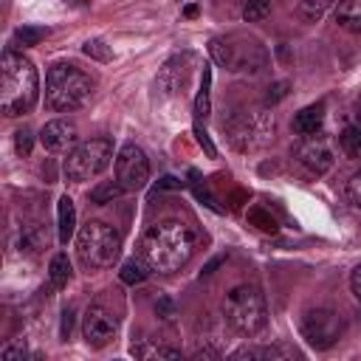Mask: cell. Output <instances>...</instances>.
Returning a JSON list of instances; mask_svg holds the SVG:
<instances>
[{
	"mask_svg": "<svg viewBox=\"0 0 361 361\" xmlns=\"http://www.w3.org/2000/svg\"><path fill=\"white\" fill-rule=\"evenodd\" d=\"M338 147L347 158H361V127L358 124L344 127L341 135H338Z\"/></svg>",
	"mask_w": 361,
	"mask_h": 361,
	"instance_id": "21",
	"label": "cell"
},
{
	"mask_svg": "<svg viewBox=\"0 0 361 361\" xmlns=\"http://www.w3.org/2000/svg\"><path fill=\"white\" fill-rule=\"evenodd\" d=\"M133 355L138 358H180V350H172V347H155V344H133Z\"/></svg>",
	"mask_w": 361,
	"mask_h": 361,
	"instance_id": "24",
	"label": "cell"
},
{
	"mask_svg": "<svg viewBox=\"0 0 361 361\" xmlns=\"http://www.w3.org/2000/svg\"><path fill=\"white\" fill-rule=\"evenodd\" d=\"M42 37H45V28H28V25H23V28L14 31V39L23 42V45H37Z\"/></svg>",
	"mask_w": 361,
	"mask_h": 361,
	"instance_id": "30",
	"label": "cell"
},
{
	"mask_svg": "<svg viewBox=\"0 0 361 361\" xmlns=\"http://www.w3.org/2000/svg\"><path fill=\"white\" fill-rule=\"evenodd\" d=\"M347 200H350L355 209H361V169L347 180Z\"/></svg>",
	"mask_w": 361,
	"mask_h": 361,
	"instance_id": "31",
	"label": "cell"
},
{
	"mask_svg": "<svg viewBox=\"0 0 361 361\" xmlns=\"http://www.w3.org/2000/svg\"><path fill=\"white\" fill-rule=\"evenodd\" d=\"M274 113L268 107H240L223 118V135L237 152H259L274 141Z\"/></svg>",
	"mask_w": 361,
	"mask_h": 361,
	"instance_id": "4",
	"label": "cell"
},
{
	"mask_svg": "<svg viewBox=\"0 0 361 361\" xmlns=\"http://www.w3.org/2000/svg\"><path fill=\"white\" fill-rule=\"evenodd\" d=\"M39 99L37 68L28 56H23L14 45H8L0 56V110L6 118L31 113Z\"/></svg>",
	"mask_w": 361,
	"mask_h": 361,
	"instance_id": "2",
	"label": "cell"
},
{
	"mask_svg": "<svg viewBox=\"0 0 361 361\" xmlns=\"http://www.w3.org/2000/svg\"><path fill=\"white\" fill-rule=\"evenodd\" d=\"M293 355H299L296 350H290V347H279V344H274V347H240V350H234L228 358L231 361H254V358H265V361H271V358H279V361H285V358H293Z\"/></svg>",
	"mask_w": 361,
	"mask_h": 361,
	"instance_id": "15",
	"label": "cell"
},
{
	"mask_svg": "<svg viewBox=\"0 0 361 361\" xmlns=\"http://www.w3.org/2000/svg\"><path fill=\"white\" fill-rule=\"evenodd\" d=\"M231 3H234V6H240V8H243V6H245V3H248V0H231Z\"/></svg>",
	"mask_w": 361,
	"mask_h": 361,
	"instance_id": "39",
	"label": "cell"
},
{
	"mask_svg": "<svg viewBox=\"0 0 361 361\" xmlns=\"http://www.w3.org/2000/svg\"><path fill=\"white\" fill-rule=\"evenodd\" d=\"M285 93H288V82H274V85L268 87V96H265V102H268V104H276V102H279Z\"/></svg>",
	"mask_w": 361,
	"mask_h": 361,
	"instance_id": "34",
	"label": "cell"
},
{
	"mask_svg": "<svg viewBox=\"0 0 361 361\" xmlns=\"http://www.w3.org/2000/svg\"><path fill=\"white\" fill-rule=\"evenodd\" d=\"M118 333V316L110 313L104 305H90L82 316V336L90 347H104Z\"/></svg>",
	"mask_w": 361,
	"mask_h": 361,
	"instance_id": "10",
	"label": "cell"
},
{
	"mask_svg": "<svg viewBox=\"0 0 361 361\" xmlns=\"http://www.w3.org/2000/svg\"><path fill=\"white\" fill-rule=\"evenodd\" d=\"M293 158L310 172V175H324L333 166V147L327 138L319 135H302V141L293 147Z\"/></svg>",
	"mask_w": 361,
	"mask_h": 361,
	"instance_id": "11",
	"label": "cell"
},
{
	"mask_svg": "<svg viewBox=\"0 0 361 361\" xmlns=\"http://www.w3.org/2000/svg\"><path fill=\"white\" fill-rule=\"evenodd\" d=\"M149 262L138 254V257H133V259H127L124 265H121V271H118V276H121V282H127V285H138V282H144L147 276H149Z\"/></svg>",
	"mask_w": 361,
	"mask_h": 361,
	"instance_id": "18",
	"label": "cell"
},
{
	"mask_svg": "<svg viewBox=\"0 0 361 361\" xmlns=\"http://www.w3.org/2000/svg\"><path fill=\"white\" fill-rule=\"evenodd\" d=\"M195 248H197L195 228L189 223H183V220L169 217V220L152 223L144 231L141 251L138 254L149 262L152 271H158V274H175V271H180L192 259Z\"/></svg>",
	"mask_w": 361,
	"mask_h": 361,
	"instance_id": "1",
	"label": "cell"
},
{
	"mask_svg": "<svg viewBox=\"0 0 361 361\" xmlns=\"http://www.w3.org/2000/svg\"><path fill=\"white\" fill-rule=\"evenodd\" d=\"M299 330H302V338L313 350H330L333 344H338V338L344 333V322L330 307H310L302 313Z\"/></svg>",
	"mask_w": 361,
	"mask_h": 361,
	"instance_id": "8",
	"label": "cell"
},
{
	"mask_svg": "<svg viewBox=\"0 0 361 361\" xmlns=\"http://www.w3.org/2000/svg\"><path fill=\"white\" fill-rule=\"evenodd\" d=\"M127 189L118 183V180H104V183H99V186H93L90 189V200L93 203H110V200H116L118 195H124Z\"/></svg>",
	"mask_w": 361,
	"mask_h": 361,
	"instance_id": "23",
	"label": "cell"
},
{
	"mask_svg": "<svg viewBox=\"0 0 361 361\" xmlns=\"http://www.w3.org/2000/svg\"><path fill=\"white\" fill-rule=\"evenodd\" d=\"M56 231H59V243H65V245L76 231V209L68 195H62L56 203Z\"/></svg>",
	"mask_w": 361,
	"mask_h": 361,
	"instance_id": "16",
	"label": "cell"
},
{
	"mask_svg": "<svg viewBox=\"0 0 361 361\" xmlns=\"http://www.w3.org/2000/svg\"><path fill=\"white\" fill-rule=\"evenodd\" d=\"M223 319L240 336H257L268 322V307L259 285L243 282L234 285L223 299Z\"/></svg>",
	"mask_w": 361,
	"mask_h": 361,
	"instance_id": "5",
	"label": "cell"
},
{
	"mask_svg": "<svg viewBox=\"0 0 361 361\" xmlns=\"http://www.w3.org/2000/svg\"><path fill=\"white\" fill-rule=\"evenodd\" d=\"M195 135H197V144H200V147L206 149V155H209V158H214V155H217V149H214V144H212V138L206 135V130L200 127V121H195Z\"/></svg>",
	"mask_w": 361,
	"mask_h": 361,
	"instance_id": "33",
	"label": "cell"
},
{
	"mask_svg": "<svg viewBox=\"0 0 361 361\" xmlns=\"http://www.w3.org/2000/svg\"><path fill=\"white\" fill-rule=\"evenodd\" d=\"M350 290H353V296L361 302V265H355L353 274H350Z\"/></svg>",
	"mask_w": 361,
	"mask_h": 361,
	"instance_id": "35",
	"label": "cell"
},
{
	"mask_svg": "<svg viewBox=\"0 0 361 361\" xmlns=\"http://www.w3.org/2000/svg\"><path fill=\"white\" fill-rule=\"evenodd\" d=\"M28 355V347H25V341L20 338V341H11V344H6L3 350H0V358L3 361H23Z\"/></svg>",
	"mask_w": 361,
	"mask_h": 361,
	"instance_id": "29",
	"label": "cell"
},
{
	"mask_svg": "<svg viewBox=\"0 0 361 361\" xmlns=\"http://www.w3.org/2000/svg\"><path fill=\"white\" fill-rule=\"evenodd\" d=\"M336 3H338V0H299V14H302V20H307V23H319Z\"/></svg>",
	"mask_w": 361,
	"mask_h": 361,
	"instance_id": "22",
	"label": "cell"
},
{
	"mask_svg": "<svg viewBox=\"0 0 361 361\" xmlns=\"http://www.w3.org/2000/svg\"><path fill=\"white\" fill-rule=\"evenodd\" d=\"M322 124H324V102L307 104L305 110H299L293 116V130L299 135H319L322 133Z\"/></svg>",
	"mask_w": 361,
	"mask_h": 361,
	"instance_id": "14",
	"label": "cell"
},
{
	"mask_svg": "<svg viewBox=\"0 0 361 361\" xmlns=\"http://www.w3.org/2000/svg\"><path fill=\"white\" fill-rule=\"evenodd\" d=\"M68 333H71V310L62 313V338H68Z\"/></svg>",
	"mask_w": 361,
	"mask_h": 361,
	"instance_id": "36",
	"label": "cell"
},
{
	"mask_svg": "<svg viewBox=\"0 0 361 361\" xmlns=\"http://www.w3.org/2000/svg\"><path fill=\"white\" fill-rule=\"evenodd\" d=\"M248 220H251V223H254L259 231H271V234L276 231V223H274V217H271L265 209H259V206H254V209L248 212Z\"/></svg>",
	"mask_w": 361,
	"mask_h": 361,
	"instance_id": "27",
	"label": "cell"
},
{
	"mask_svg": "<svg viewBox=\"0 0 361 361\" xmlns=\"http://www.w3.org/2000/svg\"><path fill=\"white\" fill-rule=\"evenodd\" d=\"M39 144L51 152H62L71 144H76V124L65 118H54L39 130Z\"/></svg>",
	"mask_w": 361,
	"mask_h": 361,
	"instance_id": "12",
	"label": "cell"
},
{
	"mask_svg": "<svg viewBox=\"0 0 361 361\" xmlns=\"http://www.w3.org/2000/svg\"><path fill=\"white\" fill-rule=\"evenodd\" d=\"M240 11H243V20H245V23H259V20L268 17V11H271V0H248Z\"/></svg>",
	"mask_w": 361,
	"mask_h": 361,
	"instance_id": "25",
	"label": "cell"
},
{
	"mask_svg": "<svg viewBox=\"0 0 361 361\" xmlns=\"http://www.w3.org/2000/svg\"><path fill=\"white\" fill-rule=\"evenodd\" d=\"M186 62H192L189 54H183V56H172V59L161 68V73H158V85L164 87V93H175V90H180V87H186V79H189V68H186Z\"/></svg>",
	"mask_w": 361,
	"mask_h": 361,
	"instance_id": "13",
	"label": "cell"
},
{
	"mask_svg": "<svg viewBox=\"0 0 361 361\" xmlns=\"http://www.w3.org/2000/svg\"><path fill=\"white\" fill-rule=\"evenodd\" d=\"M212 87V71L209 65H203V82H200V90L195 96V121H206L209 118V110H212V102H209V90Z\"/></svg>",
	"mask_w": 361,
	"mask_h": 361,
	"instance_id": "19",
	"label": "cell"
},
{
	"mask_svg": "<svg viewBox=\"0 0 361 361\" xmlns=\"http://www.w3.org/2000/svg\"><path fill=\"white\" fill-rule=\"evenodd\" d=\"M116 180L127 192H138V189L147 186V180H149V161H147V152L138 144L127 141L118 149V155H116Z\"/></svg>",
	"mask_w": 361,
	"mask_h": 361,
	"instance_id": "9",
	"label": "cell"
},
{
	"mask_svg": "<svg viewBox=\"0 0 361 361\" xmlns=\"http://www.w3.org/2000/svg\"><path fill=\"white\" fill-rule=\"evenodd\" d=\"M96 82L73 62H54L45 73V107L54 113L79 110L90 102Z\"/></svg>",
	"mask_w": 361,
	"mask_h": 361,
	"instance_id": "3",
	"label": "cell"
},
{
	"mask_svg": "<svg viewBox=\"0 0 361 361\" xmlns=\"http://www.w3.org/2000/svg\"><path fill=\"white\" fill-rule=\"evenodd\" d=\"M336 23L353 34H361V0H338L336 3Z\"/></svg>",
	"mask_w": 361,
	"mask_h": 361,
	"instance_id": "17",
	"label": "cell"
},
{
	"mask_svg": "<svg viewBox=\"0 0 361 361\" xmlns=\"http://www.w3.org/2000/svg\"><path fill=\"white\" fill-rule=\"evenodd\" d=\"M353 118H355V124L361 127V99H358V104H355V110H353Z\"/></svg>",
	"mask_w": 361,
	"mask_h": 361,
	"instance_id": "38",
	"label": "cell"
},
{
	"mask_svg": "<svg viewBox=\"0 0 361 361\" xmlns=\"http://www.w3.org/2000/svg\"><path fill=\"white\" fill-rule=\"evenodd\" d=\"M31 130H17L14 133V149L20 152V155H28L31 152Z\"/></svg>",
	"mask_w": 361,
	"mask_h": 361,
	"instance_id": "32",
	"label": "cell"
},
{
	"mask_svg": "<svg viewBox=\"0 0 361 361\" xmlns=\"http://www.w3.org/2000/svg\"><path fill=\"white\" fill-rule=\"evenodd\" d=\"M48 279H51V288H65L71 282V259L68 254H56L48 265Z\"/></svg>",
	"mask_w": 361,
	"mask_h": 361,
	"instance_id": "20",
	"label": "cell"
},
{
	"mask_svg": "<svg viewBox=\"0 0 361 361\" xmlns=\"http://www.w3.org/2000/svg\"><path fill=\"white\" fill-rule=\"evenodd\" d=\"M76 254L85 268H110L121 254V234L104 220H87L76 234Z\"/></svg>",
	"mask_w": 361,
	"mask_h": 361,
	"instance_id": "6",
	"label": "cell"
},
{
	"mask_svg": "<svg viewBox=\"0 0 361 361\" xmlns=\"http://www.w3.org/2000/svg\"><path fill=\"white\" fill-rule=\"evenodd\" d=\"M82 54H85V56H93V59H99V62H110V59H113L110 48H107L102 39H87V42L82 45Z\"/></svg>",
	"mask_w": 361,
	"mask_h": 361,
	"instance_id": "26",
	"label": "cell"
},
{
	"mask_svg": "<svg viewBox=\"0 0 361 361\" xmlns=\"http://www.w3.org/2000/svg\"><path fill=\"white\" fill-rule=\"evenodd\" d=\"M189 178H192V189H195V195H197V197H200V200H203V203H206L209 209H214V212H223V209H220V206L214 203V197L209 195V189H206V183H200L203 178H200V175H197L195 169L189 172Z\"/></svg>",
	"mask_w": 361,
	"mask_h": 361,
	"instance_id": "28",
	"label": "cell"
},
{
	"mask_svg": "<svg viewBox=\"0 0 361 361\" xmlns=\"http://www.w3.org/2000/svg\"><path fill=\"white\" fill-rule=\"evenodd\" d=\"M113 161V141L110 138H90L82 141L68 158H65V175L68 180H90L102 175Z\"/></svg>",
	"mask_w": 361,
	"mask_h": 361,
	"instance_id": "7",
	"label": "cell"
},
{
	"mask_svg": "<svg viewBox=\"0 0 361 361\" xmlns=\"http://www.w3.org/2000/svg\"><path fill=\"white\" fill-rule=\"evenodd\" d=\"M220 262H223V257H214V259H212V262H209V265L203 268V274H212V271H214V268H217Z\"/></svg>",
	"mask_w": 361,
	"mask_h": 361,
	"instance_id": "37",
	"label": "cell"
}]
</instances>
